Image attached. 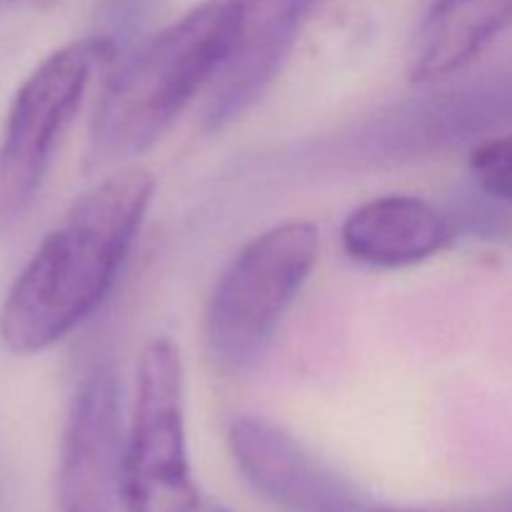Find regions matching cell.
Here are the masks:
<instances>
[{"mask_svg": "<svg viewBox=\"0 0 512 512\" xmlns=\"http://www.w3.org/2000/svg\"><path fill=\"white\" fill-rule=\"evenodd\" d=\"M153 198V175L123 168L73 200L0 305V343L10 353H43L103 308L138 243Z\"/></svg>", "mask_w": 512, "mask_h": 512, "instance_id": "1", "label": "cell"}, {"mask_svg": "<svg viewBox=\"0 0 512 512\" xmlns=\"http://www.w3.org/2000/svg\"><path fill=\"white\" fill-rule=\"evenodd\" d=\"M245 10L248 0H203L140 45L100 95L90 160L128 163L153 150L235 53Z\"/></svg>", "mask_w": 512, "mask_h": 512, "instance_id": "2", "label": "cell"}, {"mask_svg": "<svg viewBox=\"0 0 512 512\" xmlns=\"http://www.w3.org/2000/svg\"><path fill=\"white\" fill-rule=\"evenodd\" d=\"M320 260V228L283 220L260 230L230 258L210 290L205 353L223 375L258 365Z\"/></svg>", "mask_w": 512, "mask_h": 512, "instance_id": "3", "label": "cell"}, {"mask_svg": "<svg viewBox=\"0 0 512 512\" xmlns=\"http://www.w3.org/2000/svg\"><path fill=\"white\" fill-rule=\"evenodd\" d=\"M198 500L183 358L170 338H150L135 368L133 418L120 453V505L123 512H195Z\"/></svg>", "mask_w": 512, "mask_h": 512, "instance_id": "4", "label": "cell"}, {"mask_svg": "<svg viewBox=\"0 0 512 512\" xmlns=\"http://www.w3.org/2000/svg\"><path fill=\"white\" fill-rule=\"evenodd\" d=\"M113 60L115 48L105 35L73 40L45 55L15 90L0 130V228L33 205L93 70Z\"/></svg>", "mask_w": 512, "mask_h": 512, "instance_id": "5", "label": "cell"}, {"mask_svg": "<svg viewBox=\"0 0 512 512\" xmlns=\"http://www.w3.org/2000/svg\"><path fill=\"white\" fill-rule=\"evenodd\" d=\"M120 383L110 363L80 378L60 443L58 495L63 512H123L120 505Z\"/></svg>", "mask_w": 512, "mask_h": 512, "instance_id": "6", "label": "cell"}, {"mask_svg": "<svg viewBox=\"0 0 512 512\" xmlns=\"http://www.w3.org/2000/svg\"><path fill=\"white\" fill-rule=\"evenodd\" d=\"M230 453L243 478L285 512H378L348 483L300 448L285 430L240 415L228 428Z\"/></svg>", "mask_w": 512, "mask_h": 512, "instance_id": "7", "label": "cell"}, {"mask_svg": "<svg viewBox=\"0 0 512 512\" xmlns=\"http://www.w3.org/2000/svg\"><path fill=\"white\" fill-rule=\"evenodd\" d=\"M313 0H248L238 48L208 90L205 128L220 130L273 85L298 40Z\"/></svg>", "mask_w": 512, "mask_h": 512, "instance_id": "8", "label": "cell"}, {"mask_svg": "<svg viewBox=\"0 0 512 512\" xmlns=\"http://www.w3.org/2000/svg\"><path fill=\"white\" fill-rule=\"evenodd\" d=\"M453 240V220L430 200L408 193L365 200L340 225L343 253L373 270L415 268L445 253Z\"/></svg>", "mask_w": 512, "mask_h": 512, "instance_id": "9", "label": "cell"}, {"mask_svg": "<svg viewBox=\"0 0 512 512\" xmlns=\"http://www.w3.org/2000/svg\"><path fill=\"white\" fill-rule=\"evenodd\" d=\"M512 28V0H433L415 33L410 78L440 83L480 58Z\"/></svg>", "mask_w": 512, "mask_h": 512, "instance_id": "10", "label": "cell"}, {"mask_svg": "<svg viewBox=\"0 0 512 512\" xmlns=\"http://www.w3.org/2000/svg\"><path fill=\"white\" fill-rule=\"evenodd\" d=\"M473 183L488 198L512 205V133L478 143L468 160Z\"/></svg>", "mask_w": 512, "mask_h": 512, "instance_id": "11", "label": "cell"}, {"mask_svg": "<svg viewBox=\"0 0 512 512\" xmlns=\"http://www.w3.org/2000/svg\"><path fill=\"white\" fill-rule=\"evenodd\" d=\"M458 512H512V493L493 500V503H485V505H478V508H473V510H458Z\"/></svg>", "mask_w": 512, "mask_h": 512, "instance_id": "12", "label": "cell"}]
</instances>
